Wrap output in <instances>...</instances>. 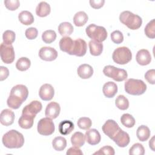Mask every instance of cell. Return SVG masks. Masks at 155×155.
I'll use <instances>...</instances> for the list:
<instances>
[{
    "label": "cell",
    "instance_id": "obj_22",
    "mask_svg": "<svg viewBox=\"0 0 155 155\" xmlns=\"http://www.w3.org/2000/svg\"><path fill=\"white\" fill-rule=\"evenodd\" d=\"M77 73L78 76L82 79H88L93 74V69L91 65L87 64L80 65L78 69Z\"/></svg>",
    "mask_w": 155,
    "mask_h": 155
},
{
    "label": "cell",
    "instance_id": "obj_5",
    "mask_svg": "<svg viewBox=\"0 0 155 155\" xmlns=\"http://www.w3.org/2000/svg\"><path fill=\"white\" fill-rule=\"evenodd\" d=\"M87 35L93 41L102 42L107 38V31L106 29L102 26L96 25L91 24L88 25L85 29Z\"/></svg>",
    "mask_w": 155,
    "mask_h": 155
},
{
    "label": "cell",
    "instance_id": "obj_44",
    "mask_svg": "<svg viewBox=\"0 0 155 155\" xmlns=\"http://www.w3.org/2000/svg\"><path fill=\"white\" fill-rule=\"evenodd\" d=\"M38 30L35 27L28 28L25 32V35L26 38L30 40L35 39L38 36Z\"/></svg>",
    "mask_w": 155,
    "mask_h": 155
},
{
    "label": "cell",
    "instance_id": "obj_26",
    "mask_svg": "<svg viewBox=\"0 0 155 155\" xmlns=\"http://www.w3.org/2000/svg\"><path fill=\"white\" fill-rule=\"evenodd\" d=\"M150 130L146 125L139 126L136 131V136L140 141L144 142L147 140L150 136Z\"/></svg>",
    "mask_w": 155,
    "mask_h": 155
},
{
    "label": "cell",
    "instance_id": "obj_13",
    "mask_svg": "<svg viewBox=\"0 0 155 155\" xmlns=\"http://www.w3.org/2000/svg\"><path fill=\"white\" fill-rule=\"evenodd\" d=\"M87 52V43L81 38L74 40V46L71 55H75L79 57L83 56Z\"/></svg>",
    "mask_w": 155,
    "mask_h": 155
},
{
    "label": "cell",
    "instance_id": "obj_10",
    "mask_svg": "<svg viewBox=\"0 0 155 155\" xmlns=\"http://www.w3.org/2000/svg\"><path fill=\"white\" fill-rule=\"evenodd\" d=\"M120 129V128L117 123L112 119L107 120L102 127L104 133L111 139H113Z\"/></svg>",
    "mask_w": 155,
    "mask_h": 155
},
{
    "label": "cell",
    "instance_id": "obj_38",
    "mask_svg": "<svg viewBox=\"0 0 155 155\" xmlns=\"http://www.w3.org/2000/svg\"><path fill=\"white\" fill-rule=\"evenodd\" d=\"M15 33L12 30H6L3 33L2 39L3 42L7 45H12L15 40Z\"/></svg>",
    "mask_w": 155,
    "mask_h": 155
},
{
    "label": "cell",
    "instance_id": "obj_16",
    "mask_svg": "<svg viewBox=\"0 0 155 155\" xmlns=\"http://www.w3.org/2000/svg\"><path fill=\"white\" fill-rule=\"evenodd\" d=\"M85 137L87 143L91 145L98 144L101 139V136L99 132L94 128L87 130L85 133Z\"/></svg>",
    "mask_w": 155,
    "mask_h": 155
},
{
    "label": "cell",
    "instance_id": "obj_6",
    "mask_svg": "<svg viewBox=\"0 0 155 155\" xmlns=\"http://www.w3.org/2000/svg\"><path fill=\"white\" fill-rule=\"evenodd\" d=\"M112 58L113 61L116 64L124 65L131 60L132 53L128 47H120L114 50Z\"/></svg>",
    "mask_w": 155,
    "mask_h": 155
},
{
    "label": "cell",
    "instance_id": "obj_33",
    "mask_svg": "<svg viewBox=\"0 0 155 155\" xmlns=\"http://www.w3.org/2000/svg\"><path fill=\"white\" fill-rule=\"evenodd\" d=\"M31 65L30 60L26 57L20 58L16 63V68L21 71L27 70Z\"/></svg>",
    "mask_w": 155,
    "mask_h": 155
},
{
    "label": "cell",
    "instance_id": "obj_31",
    "mask_svg": "<svg viewBox=\"0 0 155 155\" xmlns=\"http://www.w3.org/2000/svg\"><path fill=\"white\" fill-rule=\"evenodd\" d=\"M58 31L62 36H68L73 33V27L70 22H63L59 25Z\"/></svg>",
    "mask_w": 155,
    "mask_h": 155
},
{
    "label": "cell",
    "instance_id": "obj_41",
    "mask_svg": "<svg viewBox=\"0 0 155 155\" xmlns=\"http://www.w3.org/2000/svg\"><path fill=\"white\" fill-rule=\"evenodd\" d=\"M111 41L117 44L122 43L124 41V36L121 31L119 30H115L111 33Z\"/></svg>",
    "mask_w": 155,
    "mask_h": 155
},
{
    "label": "cell",
    "instance_id": "obj_43",
    "mask_svg": "<svg viewBox=\"0 0 155 155\" xmlns=\"http://www.w3.org/2000/svg\"><path fill=\"white\" fill-rule=\"evenodd\" d=\"M115 154L114 148L109 145H106L99 150L98 151L94 153L93 154H108V155H114Z\"/></svg>",
    "mask_w": 155,
    "mask_h": 155
},
{
    "label": "cell",
    "instance_id": "obj_23",
    "mask_svg": "<svg viewBox=\"0 0 155 155\" xmlns=\"http://www.w3.org/2000/svg\"><path fill=\"white\" fill-rule=\"evenodd\" d=\"M35 117V116L27 114H22L18 120V124L22 128L29 129L31 128L33 125Z\"/></svg>",
    "mask_w": 155,
    "mask_h": 155
},
{
    "label": "cell",
    "instance_id": "obj_14",
    "mask_svg": "<svg viewBox=\"0 0 155 155\" xmlns=\"http://www.w3.org/2000/svg\"><path fill=\"white\" fill-rule=\"evenodd\" d=\"M42 108V104L38 101H33L29 104L24 107L22 111V114H27L33 116L39 113Z\"/></svg>",
    "mask_w": 155,
    "mask_h": 155
},
{
    "label": "cell",
    "instance_id": "obj_24",
    "mask_svg": "<svg viewBox=\"0 0 155 155\" xmlns=\"http://www.w3.org/2000/svg\"><path fill=\"white\" fill-rule=\"evenodd\" d=\"M74 124L69 120L61 121L58 126L59 131L62 135L69 134L74 130Z\"/></svg>",
    "mask_w": 155,
    "mask_h": 155
},
{
    "label": "cell",
    "instance_id": "obj_15",
    "mask_svg": "<svg viewBox=\"0 0 155 155\" xmlns=\"http://www.w3.org/2000/svg\"><path fill=\"white\" fill-rule=\"evenodd\" d=\"M112 140L119 147H127L130 141L129 134L121 128L118 131Z\"/></svg>",
    "mask_w": 155,
    "mask_h": 155
},
{
    "label": "cell",
    "instance_id": "obj_37",
    "mask_svg": "<svg viewBox=\"0 0 155 155\" xmlns=\"http://www.w3.org/2000/svg\"><path fill=\"white\" fill-rule=\"evenodd\" d=\"M56 38V33L54 30H48L44 31L42 34V39L46 44L53 42Z\"/></svg>",
    "mask_w": 155,
    "mask_h": 155
},
{
    "label": "cell",
    "instance_id": "obj_28",
    "mask_svg": "<svg viewBox=\"0 0 155 155\" xmlns=\"http://www.w3.org/2000/svg\"><path fill=\"white\" fill-rule=\"evenodd\" d=\"M18 19L21 24L25 25H31L34 22V17L32 13L27 10H24L19 13Z\"/></svg>",
    "mask_w": 155,
    "mask_h": 155
},
{
    "label": "cell",
    "instance_id": "obj_48",
    "mask_svg": "<svg viewBox=\"0 0 155 155\" xmlns=\"http://www.w3.org/2000/svg\"><path fill=\"white\" fill-rule=\"evenodd\" d=\"M9 74V71L8 68L4 66L0 67V81H2L7 79Z\"/></svg>",
    "mask_w": 155,
    "mask_h": 155
},
{
    "label": "cell",
    "instance_id": "obj_12",
    "mask_svg": "<svg viewBox=\"0 0 155 155\" xmlns=\"http://www.w3.org/2000/svg\"><path fill=\"white\" fill-rule=\"evenodd\" d=\"M54 94V90L51 84H45L40 87L39 95L42 100L45 101H50L53 99Z\"/></svg>",
    "mask_w": 155,
    "mask_h": 155
},
{
    "label": "cell",
    "instance_id": "obj_30",
    "mask_svg": "<svg viewBox=\"0 0 155 155\" xmlns=\"http://www.w3.org/2000/svg\"><path fill=\"white\" fill-rule=\"evenodd\" d=\"M90 54L93 56H99L101 54L103 50V44L93 40H91L88 43Z\"/></svg>",
    "mask_w": 155,
    "mask_h": 155
},
{
    "label": "cell",
    "instance_id": "obj_7",
    "mask_svg": "<svg viewBox=\"0 0 155 155\" xmlns=\"http://www.w3.org/2000/svg\"><path fill=\"white\" fill-rule=\"evenodd\" d=\"M104 74L117 82H121L125 80L128 74L124 69L119 68L113 65H107L103 69Z\"/></svg>",
    "mask_w": 155,
    "mask_h": 155
},
{
    "label": "cell",
    "instance_id": "obj_34",
    "mask_svg": "<svg viewBox=\"0 0 155 155\" xmlns=\"http://www.w3.org/2000/svg\"><path fill=\"white\" fill-rule=\"evenodd\" d=\"M115 104L119 109L125 110L129 107V101L125 96L119 95L115 100Z\"/></svg>",
    "mask_w": 155,
    "mask_h": 155
},
{
    "label": "cell",
    "instance_id": "obj_25",
    "mask_svg": "<svg viewBox=\"0 0 155 155\" xmlns=\"http://www.w3.org/2000/svg\"><path fill=\"white\" fill-rule=\"evenodd\" d=\"M50 11V5L45 1L39 2L36 8V13L39 17H45L48 16Z\"/></svg>",
    "mask_w": 155,
    "mask_h": 155
},
{
    "label": "cell",
    "instance_id": "obj_42",
    "mask_svg": "<svg viewBox=\"0 0 155 155\" xmlns=\"http://www.w3.org/2000/svg\"><path fill=\"white\" fill-rule=\"evenodd\" d=\"M4 2L5 7L11 11L16 10L20 5V2L18 0H5Z\"/></svg>",
    "mask_w": 155,
    "mask_h": 155
},
{
    "label": "cell",
    "instance_id": "obj_36",
    "mask_svg": "<svg viewBox=\"0 0 155 155\" xmlns=\"http://www.w3.org/2000/svg\"><path fill=\"white\" fill-rule=\"evenodd\" d=\"M146 36L150 38L154 39L155 38V20L153 19L145 26L144 29Z\"/></svg>",
    "mask_w": 155,
    "mask_h": 155
},
{
    "label": "cell",
    "instance_id": "obj_45",
    "mask_svg": "<svg viewBox=\"0 0 155 155\" xmlns=\"http://www.w3.org/2000/svg\"><path fill=\"white\" fill-rule=\"evenodd\" d=\"M145 79L151 84H155V70L151 69L148 70L145 74Z\"/></svg>",
    "mask_w": 155,
    "mask_h": 155
},
{
    "label": "cell",
    "instance_id": "obj_2",
    "mask_svg": "<svg viewBox=\"0 0 155 155\" xmlns=\"http://www.w3.org/2000/svg\"><path fill=\"white\" fill-rule=\"evenodd\" d=\"M2 142L8 148H19L24 143V137L17 130H11L4 134Z\"/></svg>",
    "mask_w": 155,
    "mask_h": 155
},
{
    "label": "cell",
    "instance_id": "obj_1",
    "mask_svg": "<svg viewBox=\"0 0 155 155\" xmlns=\"http://www.w3.org/2000/svg\"><path fill=\"white\" fill-rule=\"evenodd\" d=\"M28 95V90L25 85H16L10 91V96L7 101V105L12 109H18L27 99Z\"/></svg>",
    "mask_w": 155,
    "mask_h": 155
},
{
    "label": "cell",
    "instance_id": "obj_40",
    "mask_svg": "<svg viewBox=\"0 0 155 155\" xmlns=\"http://www.w3.org/2000/svg\"><path fill=\"white\" fill-rule=\"evenodd\" d=\"M77 124L79 128L87 130L91 127L92 125V122L89 117H82L78 119Z\"/></svg>",
    "mask_w": 155,
    "mask_h": 155
},
{
    "label": "cell",
    "instance_id": "obj_21",
    "mask_svg": "<svg viewBox=\"0 0 155 155\" xmlns=\"http://www.w3.org/2000/svg\"><path fill=\"white\" fill-rule=\"evenodd\" d=\"M102 91L105 97L108 98L113 97L117 92V86L113 82H107L103 85Z\"/></svg>",
    "mask_w": 155,
    "mask_h": 155
},
{
    "label": "cell",
    "instance_id": "obj_32",
    "mask_svg": "<svg viewBox=\"0 0 155 155\" xmlns=\"http://www.w3.org/2000/svg\"><path fill=\"white\" fill-rule=\"evenodd\" d=\"M52 146L56 151H63L67 146V140L64 137H56L52 141Z\"/></svg>",
    "mask_w": 155,
    "mask_h": 155
},
{
    "label": "cell",
    "instance_id": "obj_46",
    "mask_svg": "<svg viewBox=\"0 0 155 155\" xmlns=\"http://www.w3.org/2000/svg\"><path fill=\"white\" fill-rule=\"evenodd\" d=\"M67 155H82L83 153L79 148L76 147H70L66 153Z\"/></svg>",
    "mask_w": 155,
    "mask_h": 155
},
{
    "label": "cell",
    "instance_id": "obj_9",
    "mask_svg": "<svg viewBox=\"0 0 155 155\" xmlns=\"http://www.w3.org/2000/svg\"><path fill=\"white\" fill-rule=\"evenodd\" d=\"M0 54L1 60L5 64H11L15 60V54L12 45H7L4 42L1 43L0 47Z\"/></svg>",
    "mask_w": 155,
    "mask_h": 155
},
{
    "label": "cell",
    "instance_id": "obj_11",
    "mask_svg": "<svg viewBox=\"0 0 155 155\" xmlns=\"http://www.w3.org/2000/svg\"><path fill=\"white\" fill-rule=\"evenodd\" d=\"M39 58L45 61H52L58 57L57 51L50 47H43L39 51Z\"/></svg>",
    "mask_w": 155,
    "mask_h": 155
},
{
    "label": "cell",
    "instance_id": "obj_47",
    "mask_svg": "<svg viewBox=\"0 0 155 155\" xmlns=\"http://www.w3.org/2000/svg\"><path fill=\"white\" fill-rule=\"evenodd\" d=\"M89 2L91 7H93V8L97 9V8H101L104 5L105 3V1L104 0H90Z\"/></svg>",
    "mask_w": 155,
    "mask_h": 155
},
{
    "label": "cell",
    "instance_id": "obj_4",
    "mask_svg": "<svg viewBox=\"0 0 155 155\" xmlns=\"http://www.w3.org/2000/svg\"><path fill=\"white\" fill-rule=\"evenodd\" d=\"M125 91L131 95L139 96L143 94L147 90V85L140 79H128L125 82Z\"/></svg>",
    "mask_w": 155,
    "mask_h": 155
},
{
    "label": "cell",
    "instance_id": "obj_35",
    "mask_svg": "<svg viewBox=\"0 0 155 155\" xmlns=\"http://www.w3.org/2000/svg\"><path fill=\"white\" fill-rule=\"evenodd\" d=\"M120 122L124 126L127 128L133 127L136 122L133 116L128 113H125L122 115L120 117Z\"/></svg>",
    "mask_w": 155,
    "mask_h": 155
},
{
    "label": "cell",
    "instance_id": "obj_3",
    "mask_svg": "<svg viewBox=\"0 0 155 155\" xmlns=\"http://www.w3.org/2000/svg\"><path fill=\"white\" fill-rule=\"evenodd\" d=\"M119 20L131 30L139 28L142 24V19L139 15L128 10L124 11L120 14Z\"/></svg>",
    "mask_w": 155,
    "mask_h": 155
},
{
    "label": "cell",
    "instance_id": "obj_29",
    "mask_svg": "<svg viewBox=\"0 0 155 155\" xmlns=\"http://www.w3.org/2000/svg\"><path fill=\"white\" fill-rule=\"evenodd\" d=\"M88 17L85 12L80 11L77 12L73 17L74 24L77 27H82L88 21Z\"/></svg>",
    "mask_w": 155,
    "mask_h": 155
},
{
    "label": "cell",
    "instance_id": "obj_19",
    "mask_svg": "<svg viewBox=\"0 0 155 155\" xmlns=\"http://www.w3.org/2000/svg\"><path fill=\"white\" fill-rule=\"evenodd\" d=\"M15 120V113L10 109L3 110L0 114L1 124L5 126L11 125Z\"/></svg>",
    "mask_w": 155,
    "mask_h": 155
},
{
    "label": "cell",
    "instance_id": "obj_27",
    "mask_svg": "<svg viewBox=\"0 0 155 155\" xmlns=\"http://www.w3.org/2000/svg\"><path fill=\"white\" fill-rule=\"evenodd\" d=\"M85 141V135L79 131L75 132L71 137V143L74 147L80 148L84 145Z\"/></svg>",
    "mask_w": 155,
    "mask_h": 155
},
{
    "label": "cell",
    "instance_id": "obj_20",
    "mask_svg": "<svg viewBox=\"0 0 155 155\" xmlns=\"http://www.w3.org/2000/svg\"><path fill=\"white\" fill-rule=\"evenodd\" d=\"M74 40H73L70 37H63L59 41L60 49L61 51L67 53L71 55L74 46Z\"/></svg>",
    "mask_w": 155,
    "mask_h": 155
},
{
    "label": "cell",
    "instance_id": "obj_39",
    "mask_svg": "<svg viewBox=\"0 0 155 155\" xmlns=\"http://www.w3.org/2000/svg\"><path fill=\"white\" fill-rule=\"evenodd\" d=\"M129 154L130 155H143L145 154L144 147L141 143H136L130 148Z\"/></svg>",
    "mask_w": 155,
    "mask_h": 155
},
{
    "label": "cell",
    "instance_id": "obj_17",
    "mask_svg": "<svg viewBox=\"0 0 155 155\" xmlns=\"http://www.w3.org/2000/svg\"><path fill=\"white\" fill-rule=\"evenodd\" d=\"M61 111V107L58 103L55 102H51L49 103L45 108V116L51 119L56 118Z\"/></svg>",
    "mask_w": 155,
    "mask_h": 155
},
{
    "label": "cell",
    "instance_id": "obj_18",
    "mask_svg": "<svg viewBox=\"0 0 155 155\" xmlns=\"http://www.w3.org/2000/svg\"><path fill=\"white\" fill-rule=\"evenodd\" d=\"M136 59L137 62L140 65H147L151 61V56L148 50H139L136 54Z\"/></svg>",
    "mask_w": 155,
    "mask_h": 155
},
{
    "label": "cell",
    "instance_id": "obj_8",
    "mask_svg": "<svg viewBox=\"0 0 155 155\" xmlns=\"http://www.w3.org/2000/svg\"><path fill=\"white\" fill-rule=\"evenodd\" d=\"M38 132L43 136H49L52 134L54 130L55 127L51 119L49 117H44L41 119L37 126Z\"/></svg>",
    "mask_w": 155,
    "mask_h": 155
},
{
    "label": "cell",
    "instance_id": "obj_49",
    "mask_svg": "<svg viewBox=\"0 0 155 155\" xmlns=\"http://www.w3.org/2000/svg\"><path fill=\"white\" fill-rule=\"evenodd\" d=\"M149 147L153 150L154 151V136H153L149 142Z\"/></svg>",
    "mask_w": 155,
    "mask_h": 155
}]
</instances>
